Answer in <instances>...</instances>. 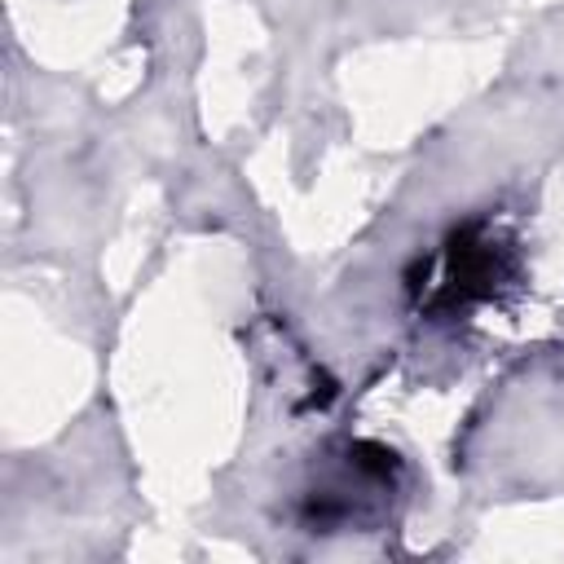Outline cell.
Wrapping results in <instances>:
<instances>
[{
    "label": "cell",
    "instance_id": "1",
    "mask_svg": "<svg viewBox=\"0 0 564 564\" xmlns=\"http://www.w3.org/2000/svg\"><path fill=\"white\" fill-rule=\"evenodd\" d=\"M511 273V260H507V247L480 229H467L458 234L445 256L436 260V278L427 282V304L432 308H467L476 300H489L502 278Z\"/></svg>",
    "mask_w": 564,
    "mask_h": 564
}]
</instances>
